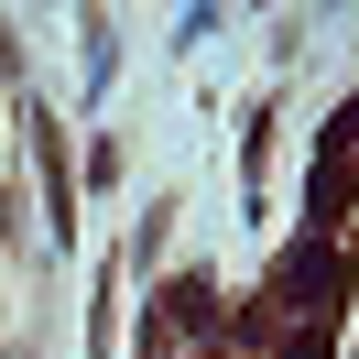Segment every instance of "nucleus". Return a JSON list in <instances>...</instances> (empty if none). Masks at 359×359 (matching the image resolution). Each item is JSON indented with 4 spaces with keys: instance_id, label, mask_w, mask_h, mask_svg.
Returning <instances> with one entry per match:
<instances>
[{
    "instance_id": "obj_1",
    "label": "nucleus",
    "mask_w": 359,
    "mask_h": 359,
    "mask_svg": "<svg viewBox=\"0 0 359 359\" xmlns=\"http://www.w3.org/2000/svg\"><path fill=\"white\" fill-rule=\"evenodd\" d=\"M262 305H283L294 316V327H327V305H337V250H283V272H272V294H262Z\"/></svg>"
},
{
    "instance_id": "obj_2",
    "label": "nucleus",
    "mask_w": 359,
    "mask_h": 359,
    "mask_svg": "<svg viewBox=\"0 0 359 359\" xmlns=\"http://www.w3.org/2000/svg\"><path fill=\"white\" fill-rule=\"evenodd\" d=\"M33 163H44V196H55V240L76 229V175H66V142H55V120L33 109Z\"/></svg>"
},
{
    "instance_id": "obj_3",
    "label": "nucleus",
    "mask_w": 359,
    "mask_h": 359,
    "mask_svg": "<svg viewBox=\"0 0 359 359\" xmlns=\"http://www.w3.org/2000/svg\"><path fill=\"white\" fill-rule=\"evenodd\" d=\"M163 327L207 337V327H218V283H207V272H175V294H163Z\"/></svg>"
},
{
    "instance_id": "obj_4",
    "label": "nucleus",
    "mask_w": 359,
    "mask_h": 359,
    "mask_svg": "<svg viewBox=\"0 0 359 359\" xmlns=\"http://www.w3.org/2000/svg\"><path fill=\"white\" fill-rule=\"evenodd\" d=\"M283 359H337V348H327V327H294V337H283Z\"/></svg>"
},
{
    "instance_id": "obj_5",
    "label": "nucleus",
    "mask_w": 359,
    "mask_h": 359,
    "mask_svg": "<svg viewBox=\"0 0 359 359\" xmlns=\"http://www.w3.org/2000/svg\"><path fill=\"white\" fill-rule=\"evenodd\" d=\"M207 359H229V348H207Z\"/></svg>"
}]
</instances>
